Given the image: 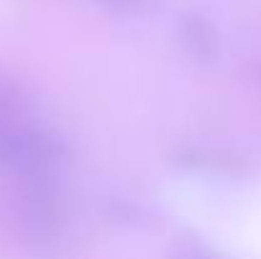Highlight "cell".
Wrapping results in <instances>:
<instances>
[{
  "instance_id": "obj_3",
  "label": "cell",
  "mask_w": 261,
  "mask_h": 259,
  "mask_svg": "<svg viewBox=\"0 0 261 259\" xmlns=\"http://www.w3.org/2000/svg\"><path fill=\"white\" fill-rule=\"evenodd\" d=\"M182 46L198 61H211L216 56V51H218L213 28L205 20H200V18H188L182 23Z\"/></svg>"
},
{
  "instance_id": "obj_6",
  "label": "cell",
  "mask_w": 261,
  "mask_h": 259,
  "mask_svg": "<svg viewBox=\"0 0 261 259\" xmlns=\"http://www.w3.org/2000/svg\"><path fill=\"white\" fill-rule=\"evenodd\" d=\"M256 74H259V82H261V64H259V69H256Z\"/></svg>"
},
{
  "instance_id": "obj_1",
  "label": "cell",
  "mask_w": 261,
  "mask_h": 259,
  "mask_svg": "<svg viewBox=\"0 0 261 259\" xmlns=\"http://www.w3.org/2000/svg\"><path fill=\"white\" fill-rule=\"evenodd\" d=\"M71 163V145L25 122L0 125V168L20 178H59Z\"/></svg>"
},
{
  "instance_id": "obj_4",
  "label": "cell",
  "mask_w": 261,
  "mask_h": 259,
  "mask_svg": "<svg viewBox=\"0 0 261 259\" xmlns=\"http://www.w3.org/2000/svg\"><path fill=\"white\" fill-rule=\"evenodd\" d=\"M23 114H25V94L15 82L0 77V125L23 122Z\"/></svg>"
},
{
  "instance_id": "obj_2",
  "label": "cell",
  "mask_w": 261,
  "mask_h": 259,
  "mask_svg": "<svg viewBox=\"0 0 261 259\" xmlns=\"http://www.w3.org/2000/svg\"><path fill=\"white\" fill-rule=\"evenodd\" d=\"M13 221L33 249H51L64 239L69 206L56 178H20L13 203Z\"/></svg>"
},
{
  "instance_id": "obj_5",
  "label": "cell",
  "mask_w": 261,
  "mask_h": 259,
  "mask_svg": "<svg viewBox=\"0 0 261 259\" xmlns=\"http://www.w3.org/2000/svg\"><path fill=\"white\" fill-rule=\"evenodd\" d=\"M177 259H221L218 254H213L211 249L200 247V244H188L177 252Z\"/></svg>"
}]
</instances>
